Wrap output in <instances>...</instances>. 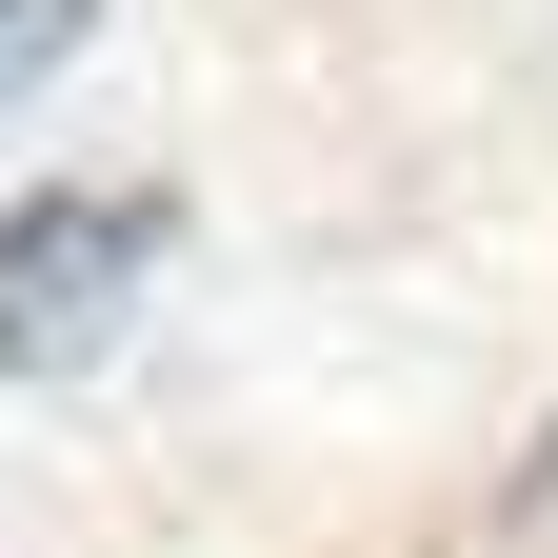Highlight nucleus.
Instances as JSON below:
<instances>
[{"mask_svg": "<svg viewBox=\"0 0 558 558\" xmlns=\"http://www.w3.org/2000/svg\"><path fill=\"white\" fill-rule=\"evenodd\" d=\"M160 240H180L160 180H60V199H21V220H0V379H81L100 339L140 319Z\"/></svg>", "mask_w": 558, "mask_h": 558, "instance_id": "obj_1", "label": "nucleus"}, {"mask_svg": "<svg viewBox=\"0 0 558 558\" xmlns=\"http://www.w3.org/2000/svg\"><path fill=\"white\" fill-rule=\"evenodd\" d=\"M100 0H0V100H40V60H81Z\"/></svg>", "mask_w": 558, "mask_h": 558, "instance_id": "obj_2", "label": "nucleus"}]
</instances>
